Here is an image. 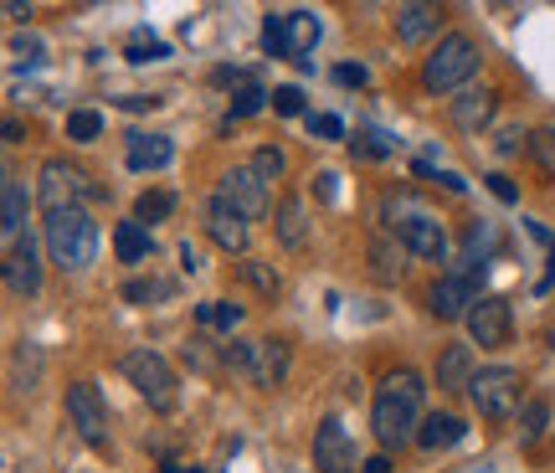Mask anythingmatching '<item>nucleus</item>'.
Returning <instances> with one entry per match:
<instances>
[{"mask_svg": "<svg viewBox=\"0 0 555 473\" xmlns=\"http://www.w3.org/2000/svg\"><path fill=\"white\" fill-rule=\"evenodd\" d=\"M262 47H268V57H294V41H288V11L262 21Z\"/></svg>", "mask_w": 555, "mask_h": 473, "instance_id": "nucleus-31", "label": "nucleus"}, {"mask_svg": "<svg viewBox=\"0 0 555 473\" xmlns=\"http://www.w3.org/2000/svg\"><path fill=\"white\" fill-rule=\"evenodd\" d=\"M273 227H278V242H283V247H294V253H298V247L309 242V217H304V201H298V196L278 201Z\"/></svg>", "mask_w": 555, "mask_h": 473, "instance_id": "nucleus-23", "label": "nucleus"}, {"mask_svg": "<svg viewBox=\"0 0 555 473\" xmlns=\"http://www.w3.org/2000/svg\"><path fill=\"white\" fill-rule=\"evenodd\" d=\"M551 345H555V335H551Z\"/></svg>", "mask_w": 555, "mask_h": 473, "instance_id": "nucleus-52", "label": "nucleus"}, {"mask_svg": "<svg viewBox=\"0 0 555 473\" xmlns=\"http://www.w3.org/2000/svg\"><path fill=\"white\" fill-rule=\"evenodd\" d=\"M37 196H41V206H47V217H52V212H73V206H82V196H88V176H82L78 165H67V159H47V165H41V180H37Z\"/></svg>", "mask_w": 555, "mask_h": 473, "instance_id": "nucleus-8", "label": "nucleus"}, {"mask_svg": "<svg viewBox=\"0 0 555 473\" xmlns=\"http://www.w3.org/2000/svg\"><path fill=\"white\" fill-rule=\"evenodd\" d=\"M268 99H273V93H262V82H253V88H237V93H232V114H227V124H232V118L258 114Z\"/></svg>", "mask_w": 555, "mask_h": 473, "instance_id": "nucleus-35", "label": "nucleus"}, {"mask_svg": "<svg viewBox=\"0 0 555 473\" xmlns=\"http://www.w3.org/2000/svg\"><path fill=\"white\" fill-rule=\"evenodd\" d=\"M11 52H16V57H26V62H37V57H41V47H37V41H26V37L11 41Z\"/></svg>", "mask_w": 555, "mask_h": 473, "instance_id": "nucleus-47", "label": "nucleus"}, {"mask_svg": "<svg viewBox=\"0 0 555 473\" xmlns=\"http://www.w3.org/2000/svg\"><path fill=\"white\" fill-rule=\"evenodd\" d=\"M391 232H397V242L406 247V253L427 257V263H442V257H448V232H442V221L427 217V212H412V217H401Z\"/></svg>", "mask_w": 555, "mask_h": 473, "instance_id": "nucleus-11", "label": "nucleus"}, {"mask_svg": "<svg viewBox=\"0 0 555 473\" xmlns=\"http://www.w3.org/2000/svg\"><path fill=\"white\" fill-rule=\"evenodd\" d=\"M319 31H324V26H319L314 11H288V41H294V57L298 62H309L304 52H314Z\"/></svg>", "mask_w": 555, "mask_h": 473, "instance_id": "nucleus-25", "label": "nucleus"}, {"mask_svg": "<svg viewBox=\"0 0 555 473\" xmlns=\"http://www.w3.org/2000/svg\"><path fill=\"white\" fill-rule=\"evenodd\" d=\"M422 396H427V381L412 371V366H401V371H391L386 381H380L376 392V407H371V427H376L380 448H406V443H416V433H422Z\"/></svg>", "mask_w": 555, "mask_h": 473, "instance_id": "nucleus-1", "label": "nucleus"}, {"mask_svg": "<svg viewBox=\"0 0 555 473\" xmlns=\"http://www.w3.org/2000/svg\"><path fill=\"white\" fill-rule=\"evenodd\" d=\"M530 159L540 165V176L555 180V124H545V129H535V135H530Z\"/></svg>", "mask_w": 555, "mask_h": 473, "instance_id": "nucleus-34", "label": "nucleus"}, {"mask_svg": "<svg viewBox=\"0 0 555 473\" xmlns=\"http://www.w3.org/2000/svg\"><path fill=\"white\" fill-rule=\"evenodd\" d=\"M221 366L258 381V345H247V340H232V345H221Z\"/></svg>", "mask_w": 555, "mask_h": 473, "instance_id": "nucleus-30", "label": "nucleus"}, {"mask_svg": "<svg viewBox=\"0 0 555 473\" xmlns=\"http://www.w3.org/2000/svg\"><path fill=\"white\" fill-rule=\"evenodd\" d=\"M114 253H119V263H144V257L155 253L150 227H139V221H119V232H114Z\"/></svg>", "mask_w": 555, "mask_h": 473, "instance_id": "nucleus-24", "label": "nucleus"}, {"mask_svg": "<svg viewBox=\"0 0 555 473\" xmlns=\"http://www.w3.org/2000/svg\"><path fill=\"white\" fill-rule=\"evenodd\" d=\"M211 324L232 335V330H237V324H242V304H211Z\"/></svg>", "mask_w": 555, "mask_h": 473, "instance_id": "nucleus-42", "label": "nucleus"}, {"mask_svg": "<svg viewBox=\"0 0 555 473\" xmlns=\"http://www.w3.org/2000/svg\"><path fill=\"white\" fill-rule=\"evenodd\" d=\"M165 473H206V469H185V463H165Z\"/></svg>", "mask_w": 555, "mask_h": 473, "instance_id": "nucleus-51", "label": "nucleus"}, {"mask_svg": "<svg viewBox=\"0 0 555 473\" xmlns=\"http://www.w3.org/2000/svg\"><path fill=\"white\" fill-rule=\"evenodd\" d=\"M273 108L283 118H298V114H304V93H298L294 82H283V88H273Z\"/></svg>", "mask_w": 555, "mask_h": 473, "instance_id": "nucleus-39", "label": "nucleus"}, {"mask_svg": "<svg viewBox=\"0 0 555 473\" xmlns=\"http://www.w3.org/2000/svg\"><path fill=\"white\" fill-rule=\"evenodd\" d=\"M437 21H442V11L437 5H427V0H412V5H397V37L401 41H422L437 31Z\"/></svg>", "mask_w": 555, "mask_h": 473, "instance_id": "nucleus-21", "label": "nucleus"}, {"mask_svg": "<svg viewBox=\"0 0 555 473\" xmlns=\"http://www.w3.org/2000/svg\"><path fill=\"white\" fill-rule=\"evenodd\" d=\"M350 150H356V155H365V159H386L391 150H397V144H391L386 135H376V129H371V135H356V139H350Z\"/></svg>", "mask_w": 555, "mask_h": 473, "instance_id": "nucleus-36", "label": "nucleus"}, {"mask_svg": "<svg viewBox=\"0 0 555 473\" xmlns=\"http://www.w3.org/2000/svg\"><path fill=\"white\" fill-rule=\"evenodd\" d=\"M314 469L324 473H356L360 458H356V437L345 433V422L339 417H324L314 433Z\"/></svg>", "mask_w": 555, "mask_h": 473, "instance_id": "nucleus-10", "label": "nucleus"}, {"mask_svg": "<svg viewBox=\"0 0 555 473\" xmlns=\"http://www.w3.org/2000/svg\"><path fill=\"white\" fill-rule=\"evenodd\" d=\"M41 242H47V253H52V263H57L62 273H82L99 257V221L88 217L82 206L52 212V217L41 221Z\"/></svg>", "mask_w": 555, "mask_h": 473, "instance_id": "nucleus-2", "label": "nucleus"}, {"mask_svg": "<svg viewBox=\"0 0 555 473\" xmlns=\"http://www.w3.org/2000/svg\"><path fill=\"white\" fill-rule=\"evenodd\" d=\"M242 278L258 289V294L278 298L283 294V278H278V268H268V263H258V257H242Z\"/></svg>", "mask_w": 555, "mask_h": 473, "instance_id": "nucleus-29", "label": "nucleus"}, {"mask_svg": "<svg viewBox=\"0 0 555 473\" xmlns=\"http://www.w3.org/2000/svg\"><path fill=\"white\" fill-rule=\"evenodd\" d=\"M41 371H47V355H41L37 340H21L16 350H11V392H37Z\"/></svg>", "mask_w": 555, "mask_h": 473, "instance_id": "nucleus-17", "label": "nucleus"}, {"mask_svg": "<svg viewBox=\"0 0 555 473\" xmlns=\"http://www.w3.org/2000/svg\"><path fill=\"white\" fill-rule=\"evenodd\" d=\"M335 82H339V88H365V67H360V62H339Z\"/></svg>", "mask_w": 555, "mask_h": 473, "instance_id": "nucleus-43", "label": "nucleus"}, {"mask_svg": "<svg viewBox=\"0 0 555 473\" xmlns=\"http://www.w3.org/2000/svg\"><path fill=\"white\" fill-rule=\"evenodd\" d=\"M99 135H103V114H99V108H73V114H67V139L93 144Z\"/></svg>", "mask_w": 555, "mask_h": 473, "instance_id": "nucleus-32", "label": "nucleus"}, {"mask_svg": "<svg viewBox=\"0 0 555 473\" xmlns=\"http://www.w3.org/2000/svg\"><path fill=\"white\" fill-rule=\"evenodd\" d=\"M478 304V283L474 278H457V273H442L427 294V309L437 319H468V309Z\"/></svg>", "mask_w": 555, "mask_h": 473, "instance_id": "nucleus-12", "label": "nucleus"}, {"mask_svg": "<svg viewBox=\"0 0 555 473\" xmlns=\"http://www.w3.org/2000/svg\"><path fill=\"white\" fill-rule=\"evenodd\" d=\"M519 371H509V366H483V371H474V381H468V401H474L478 417H489V422H509V417L519 412Z\"/></svg>", "mask_w": 555, "mask_h": 473, "instance_id": "nucleus-5", "label": "nucleus"}, {"mask_svg": "<svg viewBox=\"0 0 555 473\" xmlns=\"http://www.w3.org/2000/svg\"><path fill=\"white\" fill-rule=\"evenodd\" d=\"M371 268H376V278H386V283H391V278H401V268H406V263H401V247L391 242V237H376V242H371Z\"/></svg>", "mask_w": 555, "mask_h": 473, "instance_id": "nucleus-28", "label": "nucleus"}, {"mask_svg": "<svg viewBox=\"0 0 555 473\" xmlns=\"http://www.w3.org/2000/svg\"><path fill=\"white\" fill-rule=\"evenodd\" d=\"M26 212H31V196H26L21 176L5 170V180H0V232H5V242L26 237Z\"/></svg>", "mask_w": 555, "mask_h": 473, "instance_id": "nucleus-15", "label": "nucleus"}, {"mask_svg": "<svg viewBox=\"0 0 555 473\" xmlns=\"http://www.w3.org/2000/svg\"><path fill=\"white\" fill-rule=\"evenodd\" d=\"M5 16H11V21H26V16H31V5H21V0H5Z\"/></svg>", "mask_w": 555, "mask_h": 473, "instance_id": "nucleus-49", "label": "nucleus"}, {"mask_svg": "<svg viewBox=\"0 0 555 473\" xmlns=\"http://www.w3.org/2000/svg\"><path fill=\"white\" fill-rule=\"evenodd\" d=\"M474 381V350L468 345H448L437 360V392H468Z\"/></svg>", "mask_w": 555, "mask_h": 473, "instance_id": "nucleus-19", "label": "nucleus"}, {"mask_svg": "<svg viewBox=\"0 0 555 473\" xmlns=\"http://www.w3.org/2000/svg\"><path fill=\"white\" fill-rule=\"evenodd\" d=\"M119 375L155 407V412H176V371H170V360L159 350H150V345L129 350L119 360Z\"/></svg>", "mask_w": 555, "mask_h": 473, "instance_id": "nucleus-4", "label": "nucleus"}, {"mask_svg": "<svg viewBox=\"0 0 555 473\" xmlns=\"http://www.w3.org/2000/svg\"><path fill=\"white\" fill-rule=\"evenodd\" d=\"M221 201L237 212L242 221H262L273 212V196H268V180L253 170V159L247 165H232L227 176H221Z\"/></svg>", "mask_w": 555, "mask_h": 473, "instance_id": "nucleus-6", "label": "nucleus"}, {"mask_svg": "<svg viewBox=\"0 0 555 473\" xmlns=\"http://www.w3.org/2000/svg\"><path fill=\"white\" fill-rule=\"evenodd\" d=\"M386 469H391L386 458H365V463H360V473H386Z\"/></svg>", "mask_w": 555, "mask_h": 473, "instance_id": "nucleus-50", "label": "nucleus"}, {"mask_svg": "<svg viewBox=\"0 0 555 473\" xmlns=\"http://www.w3.org/2000/svg\"><path fill=\"white\" fill-rule=\"evenodd\" d=\"M176 212V191H144V196L134 201V221L139 227H150V221H165Z\"/></svg>", "mask_w": 555, "mask_h": 473, "instance_id": "nucleus-27", "label": "nucleus"}, {"mask_svg": "<svg viewBox=\"0 0 555 473\" xmlns=\"http://www.w3.org/2000/svg\"><path fill=\"white\" fill-rule=\"evenodd\" d=\"M494 108H499L494 88H463V93L453 99V124L457 129H468V135H478V129H489Z\"/></svg>", "mask_w": 555, "mask_h": 473, "instance_id": "nucleus-16", "label": "nucleus"}, {"mask_svg": "<svg viewBox=\"0 0 555 473\" xmlns=\"http://www.w3.org/2000/svg\"><path fill=\"white\" fill-rule=\"evenodd\" d=\"M314 191H319V201H335L339 196V176H335V170H319Z\"/></svg>", "mask_w": 555, "mask_h": 473, "instance_id": "nucleus-45", "label": "nucleus"}, {"mask_svg": "<svg viewBox=\"0 0 555 473\" xmlns=\"http://www.w3.org/2000/svg\"><path fill=\"white\" fill-rule=\"evenodd\" d=\"M463 417H453V412H433L427 422H422V433H416V443L427 448V453H437V448H453V443H463Z\"/></svg>", "mask_w": 555, "mask_h": 473, "instance_id": "nucleus-22", "label": "nucleus"}, {"mask_svg": "<svg viewBox=\"0 0 555 473\" xmlns=\"http://www.w3.org/2000/svg\"><path fill=\"white\" fill-rule=\"evenodd\" d=\"M489 191H494L499 201H519V191H515V180L509 176H489Z\"/></svg>", "mask_w": 555, "mask_h": 473, "instance_id": "nucleus-46", "label": "nucleus"}, {"mask_svg": "<svg viewBox=\"0 0 555 473\" xmlns=\"http://www.w3.org/2000/svg\"><path fill=\"white\" fill-rule=\"evenodd\" d=\"M519 144H525V150H530V135H525V129H519V124H509V129H499V139H494V150H499V155H515Z\"/></svg>", "mask_w": 555, "mask_h": 473, "instance_id": "nucleus-41", "label": "nucleus"}, {"mask_svg": "<svg viewBox=\"0 0 555 473\" xmlns=\"http://www.w3.org/2000/svg\"><path fill=\"white\" fill-rule=\"evenodd\" d=\"M206 237H211V242H217L221 253H247V221L237 217V212H232V206H227V201H211V206H206Z\"/></svg>", "mask_w": 555, "mask_h": 473, "instance_id": "nucleus-14", "label": "nucleus"}, {"mask_svg": "<svg viewBox=\"0 0 555 473\" xmlns=\"http://www.w3.org/2000/svg\"><path fill=\"white\" fill-rule=\"evenodd\" d=\"M253 170H258L262 180H278L283 176V150H278V144H262L258 155H253Z\"/></svg>", "mask_w": 555, "mask_h": 473, "instance_id": "nucleus-38", "label": "nucleus"}, {"mask_svg": "<svg viewBox=\"0 0 555 473\" xmlns=\"http://www.w3.org/2000/svg\"><path fill=\"white\" fill-rule=\"evenodd\" d=\"M67 422L78 427V437L88 448H108V407L93 381H73L67 386Z\"/></svg>", "mask_w": 555, "mask_h": 473, "instance_id": "nucleus-7", "label": "nucleus"}, {"mask_svg": "<svg viewBox=\"0 0 555 473\" xmlns=\"http://www.w3.org/2000/svg\"><path fill=\"white\" fill-rule=\"evenodd\" d=\"M5 289L21 298H31L41 289V253H37V242L31 237H21V242H11V253H5Z\"/></svg>", "mask_w": 555, "mask_h": 473, "instance_id": "nucleus-13", "label": "nucleus"}, {"mask_svg": "<svg viewBox=\"0 0 555 473\" xmlns=\"http://www.w3.org/2000/svg\"><path fill=\"white\" fill-rule=\"evenodd\" d=\"M170 294H176L170 278H134V283H124V298H129V304H150V298H170Z\"/></svg>", "mask_w": 555, "mask_h": 473, "instance_id": "nucleus-33", "label": "nucleus"}, {"mask_svg": "<svg viewBox=\"0 0 555 473\" xmlns=\"http://www.w3.org/2000/svg\"><path fill=\"white\" fill-rule=\"evenodd\" d=\"M180 268H185V273H201V268H206V253H201L196 242H180Z\"/></svg>", "mask_w": 555, "mask_h": 473, "instance_id": "nucleus-44", "label": "nucleus"}, {"mask_svg": "<svg viewBox=\"0 0 555 473\" xmlns=\"http://www.w3.org/2000/svg\"><path fill=\"white\" fill-rule=\"evenodd\" d=\"M545 427H551V407H545V401H525V407H519V443H525V448H530V443H540V437H545Z\"/></svg>", "mask_w": 555, "mask_h": 473, "instance_id": "nucleus-26", "label": "nucleus"}, {"mask_svg": "<svg viewBox=\"0 0 555 473\" xmlns=\"http://www.w3.org/2000/svg\"><path fill=\"white\" fill-rule=\"evenodd\" d=\"M468 340L474 345H483V350H504L509 345V330H515V319H509V298H499V294H483L468 309Z\"/></svg>", "mask_w": 555, "mask_h": 473, "instance_id": "nucleus-9", "label": "nucleus"}, {"mask_svg": "<svg viewBox=\"0 0 555 473\" xmlns=\"http://www.w3.org/2000/svg\"><path fill=\"white\" fill-rule=\"evenodd\" d=\"M309 135L319 139H345V124L335 114H309Z\"/></svg>", "mask_w": 555, "mask_h": 473, "instance_id": "nucleus-40", "label": "nucleus"}, {"mask_svg": "<svg viewBox=\"0 0 555 473\" xmlns=\"http://www.w3.org/2000/svg\"><path fill=\"white\" fill-rule=\"evenodd\" d=\"M0 135H5V144H21L26 129H21V118H5V129H0Z\"/></svg>", "mask_w": 555, "mask_h": 473, "instance_id": "nucleus-48", "label": "nucleus"}, {"mask_svg": "<svg viewBox=\"0 0 555 473\" xmlns=\"http://www.w3.org/2000/svg\"><path fill=\"white\" fill-rule=\"evenodd\" d=\"M176 159L170 135H129V170H165Z\"/></svg>", "mask_w": 555, "mask_h": 473, "instance_id": "nucleus-18", "label": "nucleus"}, {"mask_svg": "<svg viewBox=\"0 0 555 473\" xmlns=\"http://www.w3.org/2000/svg\"><path fill=\"white\" fill-rule=\"evenodd\" d=\"M294 366V345L288 340H258V386H283Z\"/></svg>", "mask_w": 555, "mask_h": 473, "instance_id": "nucleus-20", "label": "nucleus"}, {"mask_svg": "<svg viewBox=\"0 0 555 473\" xmlns=\"http://www.w3.org/2000/svg\"><path fill=\"white\" fill-rule=\"evenodd\" d=\"M478 62H483L478 41L468 37V31H448V37L437 41V52L427 57V67H422V82H427L433 93H457V88H468V78L478 73Z\"/></svg>", "mask_w": 555, "mask_h": 473, "instance_id": "nucleus-3", "label": "nucleus"}, {"mask_svg": "<svg viewBox=\"0 0 555 473\" xmlns=\"http://www.w3.org/2000/svg\"><path fill=\"white\" fill-rule=\"evenodd\" d=\"M165 57H170V47L155 37H144V31L129 41V62H165Z\"/></svg>", "mask_w": 555, "mask_h": 473, "instance_id": "nucleus-37", "label": "nucleus"}]
</instances>
